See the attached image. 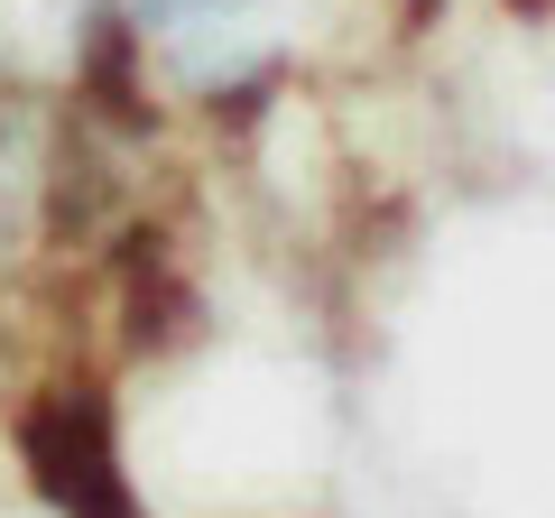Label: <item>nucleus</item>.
Returning a JSON list of instances; mask_svg holds the SVG:
<instances>
[{
    "instance_id": "f257e3e1",
    "label": "nucleus",
    "mask_w": 555,
    "mask_h": 518,
    "mask_svg": "<svg viewBox=\"0 0 555 518\" xmlns=\"http://www.w3.org/2000/svg\"><path fill=\"white\" fill-rule=\"evenodd\" d=\"M10 195H20V185H10V130H0V204H10Z\"/></svg>"
}]
</instances>
